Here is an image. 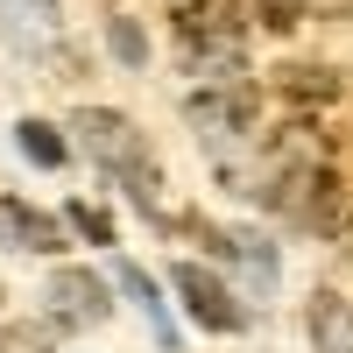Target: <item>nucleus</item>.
Returning a JSON list of instances; mask_svg holds the SVG:
<instances>
[{
	"instance_id": "obj_1",
	"label": "nucleus",
	"mask_w": 353,
	"mask_h": 353,
	"mask_svg": "<svg viewBox=\"0 0 353 353\" xmlns=\"http://www.w3.org/2000/svg\"><path fill=\"white\" fill-rule=\"evenodd\" d=\"M71 128H78V141H85V156L121 176L141 212H156V156H149V134H141L128 113H113V106H85Z\"/></svg>"
},
{
	"instance_id": "obj_2",
	"label": "nucleus",
	"mask_w": 353,
	"mask_h": 353,
	"mask_svg": "<svg viewBox=\"0 0 353 353\" xmlns=\"http://www.w3.org/2000/svg\"><path fill=\"white\" fill-rule=\"evenodd\" d=\"M241 36H248L241 0H184L176 8V43H184L191 71L212 85H241Z\"/></svg>"
},
{
	"instance_id": "obj_3",
	"label": "nucleus",
	"mask_w": 353,
	"mask_h": 353,
	"mask_svg": "<svg viewBox=\"0 0 353 353\" xmlns=\"http://www.w3.org/2000/svg\"><path fill=\"white\" fill-rule=\"evenodd\" d=\"M184 113L198 121V134L212 141V156H219V149H233V141L254 134V85L248 78L241 85H205V92L184 99Z\"/></svg>"
},
{
	"instance_id": "obj_4",
	"label": "nucleus",
	"mask_w": 353,
	"mask_h": 353,
	"mask_svg": "<svg viewBox=\"0 0 353 353\" xmlns=\"http://www.w3.org/2000/svg\"><path fill=\"white\" fill-rule=\"evenodd\" d=\"M176 297L191 304V318H198L205 332H241V325H248V311L233 304V290H226V283H212L198 261H176Z\"/></svg>"
},
{
	"instance_id": "obj_5",
	"label": "nucleus",
	"mask_w": 353,
	"mask_h": 353,
	"mask_svg": "<svg viewBox=\"0 0 353 353\" xmlns=\"http://www.w3.org/2000/svg\"><path fill=\"white\" fill-rule=\"evenodd\" d=\"M50 325H99V318H106V283L92 276V269H57L50 276Z\"/></svg>"
},
{
	"instance_id": "obj_6",
	"label": "nucleus",
	"mask_w": 353,
	"mask_h": 353,
	"mask_svg": "<svg viewBox=\"0 0 353 353\" xmlns=\"http://www.w3.org/2000/svg\"><path fill=\"white\" fill-rule=\"evenodd\" d=\"M0 248H14V254H57L64 248V226H57L50 212H36V205H21L0 191Z\"/></svg>"
},
{
	"instance_id": "obj_7",
	"label": "nucleus",
	"mask_w": 353,
	"mask_h": 353,
	"mask_svg": "<svg viewBox=\"0 0 353 353\" xmlns=\"http://www.w3.org/2000/svg\"><path fill=\"white\" fill-rule=\"evenodd\" d=\"M212 248L233 261V269H248V290H254V297L276 283V248L261 241V233H248V226H219V233H212Z\"/></svg>"
},
{
	"instance_id": "obj_8",
	"label": "nucleus",
	"mask_w": 353,
	"mask_h": 353,
	"mask_svg": "<svg viewBox=\"0 0 353 353\" xmlns=\"http://www.w3.org/2000/svg\"><path fill=\"white\" fill-rule=\"evenodd\" d=\"M311 339H318V353H353V304L318 290L311 297Z\"/></svg>"
},
{
	"instance_id": "obj_9",
	"label": "nucleus",
	"mask_w": 353,
	"mask_h": 353,
	"mask_svg": "<svg viewBox=\"0 0 353 353\" xmlns=\"http://www.w3.org/2000/svg\"><path fill=\"white\" fill-rule=\"evenodd\" d=\"M0 28L14 43H50L57 36V0H0Z\"/></svg>"
},
{
	"instance_id": "obj_10",
	"label": "nucleus",
	"mask_w": 353,
	"mask_h": 353,
	"mask_svg": "<svg viewBox=\"0 0 353 353\" xmlns=\"http://www.w3.org/2000/svg\"><path fill=\"white\" fill-rule=\"evenodd\" d=\"M121 283H128V297H134L141 311H149V325H156V339H163V346H176V325H170V311H163V297H156V283L141 276L134 261H128V269H121Z\"/></svg>"
},
{
	"instance_id": "obj_11",
	"label": "nucleus",
	"mask_w": 353,
	"mask_h": 353,
	"mask_svg": "<svg viewBox=\"0 0 353 353\" xmlns=\"http://www.w3.org/2000/svg\"><path fill=\"white\" fill-rule=\"evenodd\" d=\"M14 134H21V156H28V163H43V170L64 163V134H57L50 121H21Z\"/></svg>"
},
{
	"instance_id": "obj_12",
	"label": "nucleus",
	"mask_w": 353,
	"mask_h": 353,
	"mask_svg": "<svg viewBox=\"0 0 353 353\" xmlns=\"http://www.w3.org/2000/svg\"><path fill=\"white\" fill-rule=\"evenodd\" d=\"M254 21L276 28V36H290V28L304 21V0H254Z\"/></svg>"
},
{
	"instance_id": "obj_13",
	"label": "nucleus",
	"mask_w": 353,
	"mask_h": 353,
	"mask_svg": "<svg viewBox=\"0 0 353 353\" xmlns=\"http://www.w3.org/2000/svg\"><path fill=\"white\" fill-rule=\"evenodd\" d=\"M71 226L85 233V241H99V248H113V219L99 212V205H85V198H78V205H71Z\"/></svg>"
},
{
	"instance_id": "obj_14",
	"label": "nucleus",
	"mask_w": 353,
	"mask_h": 353,
	"mask_svg": "<svg viewBox=\"0 0 353 353\" xmlns=\"http://www.w3.org/2000/svg\"><path fill=\"white\" fill-rule=\"evenodd\" d=\"M106 36H113V57H121V64H141V57H149V43H141V28H134V21H113Z\"/></svg>"
},
{
	"instance_id": "obj_15",
	"label": "nucleus",
	"mask_w": 353,
	"mask_h": 353,
	"mask_svg": "<svg viewBox=\"0 0 353 353\" xmlns=\"http://www.w3.org/2000/svg\"><path fill=\"white\" fill-rule=\"evenodd\" d=\"M283 85L297 99H332V85H325V71H283Z\"/></svg>"
},
{
	"instance_id": "obj_16",
	"label": "nucleus",
	"mask_w": 353,
	"mask_h": 353,
	"mask_svg": "<svg viewBox=\"0 0 353 353\" xmlns=\"http://www.w3.org/2000/svg\"><path fill=\"white\" fill-rule=\"evenodd\" d=\"M8 353H43V332H8Z\"/></svg>"
},
{
	"instance_id": "obj_17",
	"label": "nucleus",
	"mask_w": 353,
	"mask_h": 353,
	"mask_svg": "<svg viewBox=\"0 0 353 353\" xmlns=\"http://www.w3.org/2000/svg\"><path fill=\"white\" fill-rule=\"evenodd\" d=\"M176 8H184V0H176Z\"/></svg>"
}]
</instances>
